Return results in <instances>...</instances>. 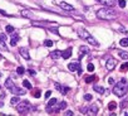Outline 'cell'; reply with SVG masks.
<instances>
[{"label": "cell", "mask_w": 128, "mask_h": 116, "mask_svg": "<svg viewBox=\"0 0 128 116\" xmlns=\"http://www.w3.org/2000/svg\"><path fill=\"white\" fill-rule=\"evenodd\" d=\"M97 17L102 20H113L117 18V11L113 8H111V6H108V8H102L97 11Z\"/></svg>", "instance_id": "1"}, {"label": "cell", "mask_w": 128, "mask_h": 116, "mask_svg": "<svg viewBox=\"0 0 128 116\" xmlns=\"http://www.w3.org/2000/svg\"><path fill=\"white\" fill-rule=\"evenodd\" d=\"M127 92H128V81L126 78L120 79V81L118 83H116L114 87H113V93L118 97H123Z\"/></svg>", "instance_id": "2"}, {"label": "cell", "mask_w": 128, "mask_h": 116, "mask_svg": "<svg viewBox=\"0 0 128 116\" xmlns=\"http://www.w3.org/2000/svg\"><path fill=\"white\" fill-rule=\"evenodd\" d=\"M77 33H78V35H79V38H82L83 40L88 42L90 46H93V47H99V43H98V40H95V38L92 37V34H90L88 30H85L84 28L78 29Z\"/></svg>", "instance_id": "3"}, {"label": "cell", "mask_w": 128, "mask_h": 116, "mask_svg": "<svg viewBox=\"0 0 128 116\" xmlns=\"http://www.w3.org/2000/svg\"><path fill=\"white\" fill-rule=\"evenodd\" d=\"M30 110V104L28 102V101H20V102L18 104L17 106V111L19 114H25Z\"/></svg>", "instance_id": "4"}, {"label": "cell", "mask_w": 128, "mask_h": 116, "mask_svg": "<svg viewBox=\"0 0 128 116\" xmlns=\"http://www.w3.org/2000/svg\"><path fill=\"white\" fill-rule=\"evenodd\" d=\"M68 68H69V71H72V72H75V71H77L79 75L82 73V69H80V63H75V62L69 63V64H68Z\"/></svg>", "instance_id": "5"}, {"label": "cell", "mask_w": 128, "mask_h": 116, "mask_svg": "<svg viewBox=\"0 0 128 116\" xmlns=\"http://www.w3.org/2000/svg\"><path fill=\"white\" fill-rule=\"evenodd\" d=\"M19 53H20V56L24 58V59H30V54H29V50H28V48L26 47H21L20 49H19Z\"/></svg>", "instance_id": "6"}, {"label": "cell", "mask_w": 128, "mask_h": 116, "mask_svg": "<svg viewBox=\"0 0 128 116\" xmlns=\"http://www.w3.org/2000/svg\"><path fill=\"white\" fill-rule=\"evenodd\" d=\"M59 6L62 9H64V10H67V11H74V6H72L70 4H68V3H65V1H62L59 4Z\"/></svg>", "instance_id": "7"}, {"label": "cell", "mask_w": 128, "mask_h": 116, "mask_svg": "<svg viewBox=\"0 0 128 116\" xmlns=\"http://www.w3.org/2000/svg\"><path fill=\"white\" fill-rule=\"evenodd\" d=\"M105 66H107V68H108L109 71H112L113 68L117 66V61L114 59V58H109V59L107 61V64H105Z\"/></svg>", "instance_id": "8"}, {"label": "cell", "mask_w": 128, "mask_h": 116, "mask_svg": "<svg viewBox=\"0 0 128 116\" xmlns=\"http://www.w3.org/2000/svg\"><path fill=\"white\" fill-rule=\"evenodd\" d=\"M72 53H73V49H72V47H69V48H67L65 50L62 52V57L64 58V59H68V58L72 57Z\"/></svg>", "instance_id": "9"}, {"label": "cell", "mask_w": 128, "mask_h": 116, "mask_svg": "<svg viewBox=\"0 0 128 116\" xmlns=\"http://www.w3.org/2000/svg\"><path fill=\"white\" fill-rule=\"evenodd\" d=\"M5 87L8 90H9L10 92L14 90V87H15V85H14V82H13V79L11 78H8L6 81H5Z\"/></svg>", "instance_id": "10"}, {"label": "cell", "mask_w": 128, "mask_h": 116, "mask_svg": "<svg viewBox=\"0 0 128 116\" xmlns=\"http://www.w3.org/2000/svg\"><path fill=\"white\" fill-rule=\"evenodd\" d=\"M97 1H99L101 4H103V5H105V6H114V4H116V0H97Z\"/></svg>", "instance_id": "11"}, {"label": "cell", "mask_w": 128, "mask_h": 116, "mask_svg": "<svg viewBox=\"0 0 128 116\" xmlns=\"http://www.w3.org/2000/svg\"><path fill=\"white\" fill-rule=\"evenodd\" d=\"M98 104H93L92 106L89 107V110H88V114L89 115H97V112H98Z\"/></svg>", "instance_id": "12"}, {"label": "cell", "mask_w": 128, "mask_h": 116, "mask_svg": "<svg viewBox=\"0 0 128 116\" xmlns=\"http://www.w3.org/2000/svg\"><path fill=\"white\" fill-rule=\"evenodd\" d=\"M53 59H58L59 57H62V52H59V50H53V52H50L49 54Z\"/></svg>", "instance_id": "13"}, {"label": "cell", "mask_w": 128, "mask_h": 116, "mask_svg": "<svg viewBox=\"0 0 128 116\" xmlns=\"http://www.w3.org/2000/svg\"><path fill=\"white\" fill-rule=\"evenodd\" d=\"M13 93H15V95H24V93H25V90H23V88H19V87H17V86H15L14 87V90L11 91Z\"/></svg>", "instance_id": "14"}, {"label": "cell", "mask_w": 128, "mask_h": 116, "mask_svg": "<svg viewBox=\"0 0 128 116\" xmlns=\"http://www.w3.org/2000/svg\"><path fill=\"white\" fill-rule=\"evenodd\" d=\"M19 39H20L19 35H18V34H14L13 38H11V40H10V44H11V46H17V43H18Z\"/></svg>", "instance_id": "15"}, {"label": "cell", "mask_w": 128, "mask_h": 116, "mask_svg": "<svg viewBox=\"0 0 128 116\" xmlns=\"http://www.w3.org/2000/svg\"><path fill=\"white\" fill-rule=\"evenodd\" d=\"M118 56H119V58H122V59H128V53L127 52H123V50H119Z\"/></svg>", "instance_id": "16"}, {"label": "cell", "mask_w": 128, "mask_h": 116, "mask_svg": "<svg viewBox=\"0 0 128 116\" xmlns=\"http://www.w3.org/2000/svg\"><path fill=\"white\" fill-rule=\"evenodd\" d=\"M119 44L122 46V47H128V37L120 39V40H119Z\"/></svg>", "instance_id": "17"}, {"label": "cell", "mask_w": 128, "mask_h": 116, "mask_svg": "<svg viewBox=\"0 0 128 116\" xmlns=\"http://www.w3.org/2000/svg\"><path fill=\"white\" fill-rule=\"evenodd\" d=\"M93 88H94V91H95V92L101 93V95H102V93H104V88H103L102 86H94Z\"/></svg>", "instance_id": "18"}, {"label": "cell", "mask_w": 128, "mask_h": 116, "mask_svg": "<svg viewBox=\"0 0 128 116\" xmlns=\"http://www.w3.org/2000/svg\"><path fill=\"white\" fill-rule=\"evenodd\" d=\"M108 108H109L111 111L116 110V108H117V104L114 102V101H112V102H109V104H108Z\"/></svg>", "instance_id": "19"}, {"label": "cell", "mask_w": 128, "mask_h": 116, "mask_svg": "<svg viewBox=\"0 0 128 116\" xmlns=\"http://www.w3.org/2000/svg\"><path fill=\"white\" fill-rule=\"evenodd\" d=\"M57 102H58V100H57V98H54V97L50 98V100H49V102H48V107H53Z\"/></svg>", "instance_id": "20"}, {"label": "cell", "mask_w": 128, "mask_h": 116, "mask_svg": "<svg viewBox=\"0 0 128 116\" xmlns=\"http://www.w3.org/2000/svg\"><path fill=\"white\" fill-rule=\"evenodd\" d=\"M23 86L25 87V88H28V90H30L32 88V83H30L28 79H24V81H23Z\"/></svg>", "instance_id": "21"}, {"label": "cell", "mask_w": 128, "mask_h": 116, "mask_svg": "<svg viewBox=\"0 0 128 116\" xmlns=\"http://www.w3.org/2000/svg\"><path fill=\"white\" fill-rule=\"evenodd\" d=\"M19 102H20V101H19V97H18V95L15 96V97H13V98L10 100V104H11V105H17V104H19Z\"/></svg>", "instance_id": "22"}, {"label": "cell", "mask_w": 128, "mask_h": 116, "mask_svg": "<svg viewBox=\"0 0 128 116\" xmlns=\"http://www.w3.org/2000/svg\"><path fill=\"white\" fill-rule=\"evenodd\" d=\"M0 49H3V50H6V44H5V40L0 38Z\"/></svg>", "instance_id": "23"}, {"label": "cell", "mask_w": 128, "mask_h": 116, "mask_svg": "<svg viewBox=\"0 0 128 116\" xmlns=\"http://www.w3.org/2000/svg\"><path fill=\"white\" fill-rule=\"evenodd\" d=\"M120 71H122V72H127L128 71V62L127 63H123L122 66H120Z\"/></svg>", "instance_id": "24"}, {"label": "cell", "mask_w": 128, "mask_h": 116, "mask_svg": "<svg viewBox=\"0 0 128 116\" xmlns=\"http://www.w3.org/2000/svg\"><path fill=\"white\" fill-rule=\"evenodd\" d=\"M87 71H88V72H93V71H94V64H93V63H88Z\"/></svg>", "instance_id": "25"}, {"label": "cell", "mask_w": 128, "mask_h": 116, "mask_svg": "<svg viewBox=\"0 0 128 116\" xmlns=\"http://www.w3.org/2000/svg\"><path fill=\"white\" fill-rule=\"evenodd\" d=\"M94 79H95V76H93V75H92V76H88V77L85 78V82H87V83H89V82H93Z\"/></svg>", "instance_id": "26"}, {"label": "cell", "mask_w": 128, "mask_h": 116, "mask_svg": "<svg viewBox=\"0 0 128 116\" xmlns=\"http://www.w3.org/2000/svg\"><path fill=\"white\" fill-rule=\"evenodd\" d=\"M44 46L45 47H51L53 46V42L49 40V39H47V40H44Z\"/></svg>", "instance_id": "27"}, {"label": "cell", "mask_w": 128, "mask_h": 116, "mask_svg": "<svg viewBox=\"0 0 128 116\" xmlns=\"http://www.w3.org/2000/svg\"><path fill=\"white\" fill-rule=\"evenodd\" d=\"M118 5L119 8H126V1L124 0H118Z\"/></svg>", "instance_id": "28"}, {"label": "cell", "mask_w": 128, "mask_h": 116, "mask_svg": "<svg viewBox=\"0 0 128 116\" xmlns=\"http://www.w3.org/2000/svg\"><path fill=\"white\" fill-rule=\"evenodd\" d=\"M17 72H18V75H23L25 72V69H24V67H18L17 68Z\"/></svg>", "instance_id": "29"}, {"label": "cell", "mask_w": 128, "mask_h": 116, "mask_svg": "<svg viewBox=\"0 0 128 116\" xmlns=\"http://www.w3.org/2000/svg\"><path fill=\"white\" fill-rule=\"evenodd\" d=\"M92 98H93V96L90 95V93H85V95H84V100L85 101H90Z\"/></svg>", "instance_id": "30"}, {"label": "cell", "mask_w": 128, "mask_h": 116, "mask_svg": "<svg viewBox=\"0 0 128 116\" xmlns=\"http://www.w3.org/2000/svg\"><path fill=\"white\" fill-rule=\"evenodd\" d=\"M6 32H8V33H13V32H14V27H11V25H6Z\"/></svg>", "instance_id": "31"}, {"label": "cell", "mask_w": 128, "mask_h": 116, "mask_svg": "<svg viewBox=\"0 0 128 116\" xmlns=\"http://www.w3.org/2000/svg\"><path fill=\"white\" fill-rule=\"evenodd\" d=\"M68 91H69V87H67V86H63V90H62V93H64V95H65V93H67Z\"/></svg>", "instance_id": "32"}, {"label": "cell", "mask_w": 128, "mask_h": 116, "mask_svg": "<svg viewBox=\"0 0 128 116\" xmlns=\"http://www.w3.org/2000/svg\"><path fill=\"white\" fill-rule=\"evenodd\" d=\"M65 107H67V104H65V102H60V107H59V110H64Z\"/></svg>", "instance_id": "33"}, {"label": "cell", "mask_w": 128, "mask_h": 116, "mask_svg": "<svg viewBox=\"0 0 128 116\" xmlns=\"http://www.w3.org/2000/svg\"><path fill=\"white\" fill-rule=\"evenodd\" d=\"M107 81H108V83H109V85H114V79H113L112 77H109V78L107 79Z\"/></svg>", "instance_id": "34"}, {"label": "cell", "mask_w": 128, "mask_h": 116, "mask_svg": "<svg viewBox=\"0 0 128 116\" xmlns=\"http://www.w3.org/2000/svg\"><path fill=\"white\" fill-rule=\"evenodd\" d=\"M55 88H57L58 91H62V90H63V86H60V85H58V83H55Z\"/></svg>", "instance_id": "35"}, {"label": "cell", "mask_w": 128, "mask_h": 116, "mask_svg": "<svg viewBox=\"0 0 128 116\" xmlns=\"http://www.w3.org/2000/svg\"><path fill=\"white\" fill-rule=\"evenodd\" d=\"M50 32H53V33H55V34H58V33H59L57 28H50Z\"/></svg>", "instance_id": "36"}, {"label": "cell", "mask_w": 128, "mask_h": 116, "mask_svg": "<svg viewBox=\"0 0 128 116\" xmlns=\"http://www.w3.org/2000/svg\"><path fill=\"white\" fill-rule=\"evenodd\" d=\"M50 95H51V91H47V92H45V97H47V98H49Z\"/></svg>", "instance_id": "37"}, {"label": "cell", "mask_w": 128, "mask_h": 116, "mask_svg": "<svg viewBox=\"0 0 128 116\" xmlns=\"http://www.w3.org/2000/svg\"><path fill=\"white\" fill-rule=\"evenodd\" d=\"M34 95H35V97H40V90H39V91H36Z\"/></svg>", "instance_id": "38"}, {"label": "cell", "mask_w": 128, "mask_h": 116, "mask_svg": "<svg viewBox=\"0 0 128 116\" xmlns=\"http://www.w3.org/2000/svg\"><path fill=\"white\" fill-rule=\"evenodd\" d=\"M0 38H1V39H4V40H6V38H8V37H6L5 34H0Z\"/></svg>", "instance_id": "39"}, {"label": "cell", "mask_w": 128, "mask_h": 116, "mask_svg": "<svg viewBox=\"0 0 128 116\" xmlns=\"http://www.w3.org/2000/svg\"><path fill=\"white\" fill-rule=\"evenodd\" d=\"M65 115H68V116H72V115H73V111H69V110H68V111L65 112Z\"/></svg>", "instance_id": "40"}, {"label": "cell", "mask_w": 128, "mask_h": 116, "mask_svg": "<svg viewBox=\"0 0 128 116\" xmlns=\"http://www.w3.org/2000/svg\"><path fill=\"white\" fill-rule=\"evenodd\" d=\"M29 73H30V75H32V76H34V75H35V71H33V69H30V71H29Z\"/></svg>", "instance_id": "41"}, {"label": "cell", "mask_w": 128, "mask_h": 116, "mask_svg": "<svg viewBox=\"0 0 128 116\" xmlns=\"http://www.w3.org/2000/svg\"><path fill=\"white\" fill-rule=\"evenodd\" d=\"M1 58H3V57H1V54H0V61H1Z\"/></svg>", "instance_id": "42"}, {"label": "cell", "mask_w": 128, "mask_h": 116, "mask_svg": "<svg viewBox=\"0 0 128 116\" xmlns=\"http://www.w3.org/2000/svg\"><path fill=\"white\" fill-rule=\"evenodd\" d=\"M0 77H1V73H0Z\"/></svg>", "instance_id": "43"}]
</instances>
